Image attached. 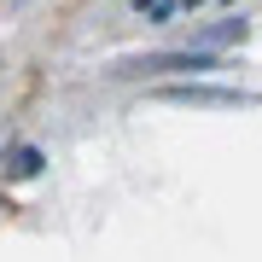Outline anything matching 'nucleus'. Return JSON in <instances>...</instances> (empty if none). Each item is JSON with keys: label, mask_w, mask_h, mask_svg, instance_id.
I'll return each instance as SVG.
<instances>
[{"label": "nucleus", "mask_w": 262, "mask_h": 262, "mask_svg": "<svg viewBox=\"0 0 262 262\" xmlns=\"http://www.w3.org/2000/svg\"><path fill=\"white\" fill-rule=\"evenodd\" d=\"M227 41H245V18H227V24H215V29H204V35H198V47H227Z\"/></svg>", "instance_id": "3"}, {"label": "nucleus", "mask_w": 262, "mask_h": 262, "mask_svg": "<svg viewBox=\"0 0 262 262\" xmlns=\"http://www.w3.org/2000/svg\"><path fill=\"white\" fill-rule=\"evenodd\" d=\"M169 105H210V111H239V105H262L256 94H245V88H163Z\"/></svg>", "instance_id": "2"}, {"label": "nucleus", "mask_w": 262, "mask_h": 262, "mask_svg": "<svg viewBox=\"0 0 262 262\" xmlns=\"http://www.w3.org/2000/svg\"><path fill=\"white\" fill-rule=\"evenodd\" d=\"M215 53L210 47H187V53H146V58H122L111 76H158V70H210Z\"/></svg>", "instance_id": "1"}, {"label": "nucleus", "mask_w": 262, "mask_h": 262, "mask_svg": "<svg viewBox=\"0 0 262 262\" xmlns=\"http://www.w3.org/2000/svg\"><path fill=\"white\" fill-rule=\"evenodd\" d=\"M6 175H12V181H29V175H41V151H35V146H18V151L6 158Z\"/></svg>", "instance_id": "4"}, {"label": "nucleus", "mask_w": 262, "mask_h": 262, "mask_svg": "<svg viewBox=\"0 0 262 262\" xmlns=\"http://www.w3.org/2000/svg\"><path fill=\"white\" fill-rule=\"evenodd\" d=\"M134 6H140V12H151V0H134Z\"/></svg>", "instance_id": "5"}]
</instances>
